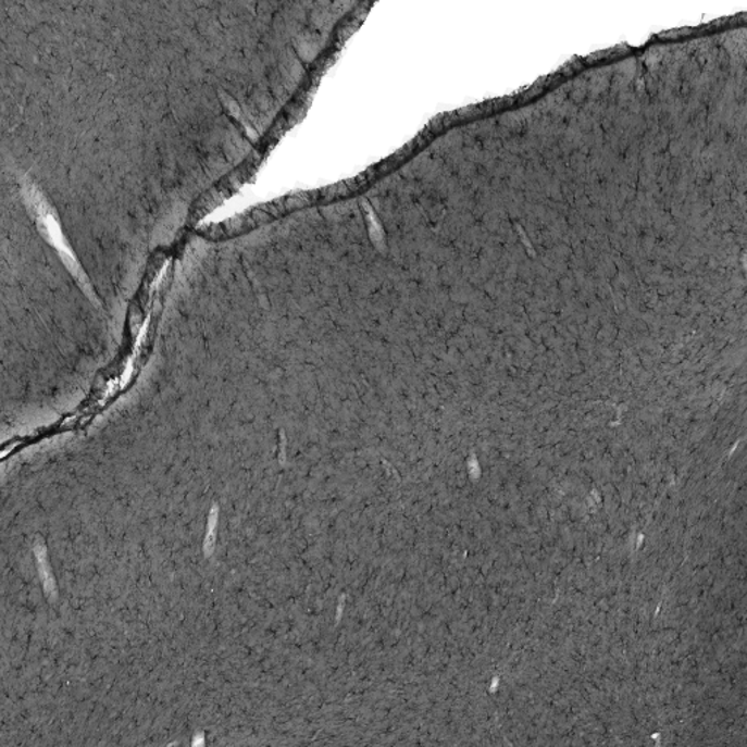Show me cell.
I'll list each match as a JSON object with an SVG mask.
<instances>
[{"label": "cell", "mask_w": 747, "mask_h": 747, "mask_svg": "<svg viewBox=\"0 0 747 747\" xmlns=\"http://www.w3.org/2000/svg\"><path fill=\"white\" fill-rule=\"evenodd\" d=\"M351 191L352 187H345V185L327 187V189L322 190L300 191V194L273 200L271 203L260 204V207L251 209V211L242 213L240 216L233 217V220L220 222V224L204 225L198 233H200V236L209 238V240H224V238L250 232L254 226L275 220V217L296 211V209L310 207V204L319 202H328V200L340 198V196L351 194Z\"/></svg>", "instance_id": "6da1fadb"}, {"label": "cell", "mask_w": 747, "mask_h": 747, "mask_svg": "<svg viewBox=\"0 0 747 747\" xmlns=\"http://www.w3.org/2000/svg\"><path fill=\"white\" fill-rule=\"evenodd\" d=\"M249 173L250 164H246L242 166V169L232 174V176L225 178L224 182H221V185L215 186V189L209 191V194L204 196L200 202H198V208L195 209L194 213L200 216V213H202L203 209H208L209 207H212L213 203L217 202V200L232 195V191L236 190L237 187L245 182V178L249 176Z\"/></svg>", "instance_id": "7a4b0ae2"}]
</instances>
